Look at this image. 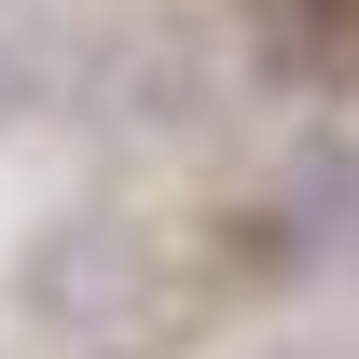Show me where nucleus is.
Returning a JSON list of instances; mask_svg holds the SVG:
<instances>
[{"instance_id":"f257e3e1","label":"nucleus","mask_w":359,"mask_h":359,"mask_svg":"<svg viewBox=\"0 0 359 359\" xmlns=\"http://www.w3.org/2000/svg\"><path fill=\"white\" fill-rule=\"evenodd\" d=\"M276 83H359V0H249Z\"/></svg>"}]
</instances>
